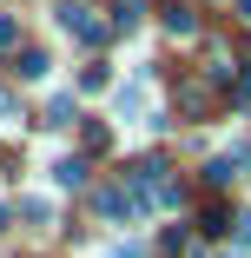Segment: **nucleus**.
Instances as JSON below:
<instances>
[{
	"instance_id": "1a4fd4ad",
	"label": "nucleus",
	"mask_w": 251,
	"mask_h": 258,
	"mask_svg": "<svg viewBox=\"0 0 251 258\" xmlns=\"http://www.w3.org/2000/svg\"><path fill=\"white\" fill-rule=\"evenodd\" d=\"M46 73H53V60H46L40 46H27V53H20V80H46Z\"/></svg>"
},
{
	"instance_id": "f257e3e1",
	"label": "nucleus",
	"mask_w": 251,
	"mask_h": 258,
	"mask_svg": "<svg viewBox=\"0 0 251 258\" xmlns=\"http://www.w3.org/2000/svg\"><path fill=\"white\" fill-rule=\"evenodd\" d=\"M60 27H66L79 46H99V40H106V27H99V20H93V7H79V0H73V7H60Z\"/></svg>"
},
{
	"instance_id": "9d476101",
	"label": "nucleus",
	"mask_w": 251,
	"mask_h": 258,
	"mask_svg": "<svg viewBox=\"0 0 251 258\" xmlns=\"http://www.w3.org/2000/svg\"><path fill=\"white\" fill-rule=\"evenodd\" d=\"M0 46H20V20L14 14H0Z\"/></svg>"
},
{
	"instance_id": "f8f14e48",
	"label": "nucleus",
	"mask_w": 251,
	"mask_h": 258,
	"mask_svg": "<svg viewBox=\"0 0 251 258\" xmlns=\"http://www.w3.org/2000/svg\"><path fill=\"white\" fill-rule=\"evenodd\" d=\"M14 113H20V106H14V93L0 86V119H14Z\"/></svg>"
},
{
	"instance_id": "0eeeda50",
	"label": "nucleus",
	"mask_w": 251,
	"mask_h": 258,
	"mask_svg": "<svg viewBox=\"0 0 251 258\" xmlns=\"http://www.w3.org/2000/svg\"><path fill=\"white\" fill-rule=\"evenodd\" d=\"M20 212L33 219V232H53V199H20Z\"/></svg>"
},
{
	"instance_id": "6e6552de",
	"label": "nucleus",
	"mask_w": 251,
	"mask_h": 258,
	"mask_svg": "<svg viewBox=\"0 0 251 258\" xmlns=\"http://www.w3.org/2000/svg\"><path fill=\"white\" fill-rule=\"evenodd\" d=\"M79 106H73V93H53V106H46V126H73Z\"/></svg>"
},
{
	"instance_id": "4468645a",
	"label": "nucleus",
	"mask_w": 251,
	"mask_h": 258,
	"mask_svg": "<svg viewBox=\"0 0 251 258\" xmlns=\"http://www.w3.org/2000/svg\"><path fill=\"white\" fill-rule=\"evenodd\" d=\"M238 20H251V0H238Z\"/></svg>"
},
{
	"instance_id": "9b49d317",
	"label": "nucleus",
	"mask_w": 251,
	"mask_h": 258,
	"mask_svg": "<svg viewBox=\"0 0 251 258\" xmlns=\"http://www.w3.org/2000/svg\"><path fill=\"white\" fill-rule=\"evenodd\" d=\"M113 258H145V245H139V238H119V245H113Z\"/></svg>"
},
{
	"instance_id": "423d86ee",
	"label": "nucleus",
	"mask_w": 251,
	"mask_h": 258,
	"mask_svg": "<svg viewBox=\"0 0 251 258\" xmlns=\"http://www.w3.org/2000/svg\"><path fill=\"white\" fill-rule=\"evenodd\" d=\"M165 33H172V40H192V33H198L192 7H165Z\"/></svg>"
},
{
	"instance_id": "ddd939ff",
	"label": "nucleus",
	"mask_w": 251,
	"mask_h": 258,
	"mask_svg": "<svg viewBox=\"0 0 251 258\" xmlns=\"http://www.w3.org/2000/svg\"><path fill=\"white\" fill-rule=\"evenodd\" d=\"M238 245H251V212H244V219H238Z\"/></svg>"
},
{
	"instance_id": "39448f33",
	"label": "nucleus",
	"mask_w": 251,
	"mask_h": 258,
	"mask_svg": "<svg viewBox=\"0 0 251 258\" xmlns=\"http://www.w3.org/2000/svg\"><path fill=\"white\" fill-rule=\"evenodd\" d=\"M238 166H244V152H231V159H212V166H205V185H231V179H238Z\"/></svg>"
},
{
	"instance_id": "20e7f679",
	"label": "nucleus",
	"mask_w": 251,
	"mask_h": 258,
	"mask_svg": "<svg viewBox=\"0 0 251 258\" xmlns=\"http://www.w3.org/2000/svg\"><path fill=\"white\" fill-rule=\"evenodd\" d=\"M139 20H145V0H113V27L119 33H139Z\"/></svg>"
},
{
	"instance_id": "7ed1b4c3",
	"label": "nucleus",
	"mask_w": 251,
	"mask_h": 258,
	"mask_svg": "<svg viewBox=\"0 0 251 258\" xmlns=\"http://www.w3.org/2000/svg\"><path fill=\"white\" fill-rule=\"evenodd\" d=\"M53 185H60V192H79V185H86V159H79V152L53 159Z\"/></svg>"
},
{
	"instance_id": "2eb2a0df",
	"label": "nucleus",
	"mask_w": 251,
	"mask_h": 258,
	"mask_svg": "<svg viewBox=\"0 0 251 258\" xmlns=\"http://www.w3.org/2000/svg\"><path fill=\"white\" fill-rule=\"evenodd\" d=\"M7 219H14V212H7V205H0V232H7Z\"/></svg>"
},
{
	"instance_id": "f03ea898",
	"label": "nucleus",
	"mask_w": 251,
	"mask_h": 258,
	"mask_svg": "<svg viewBox=\"0 0 251 258\" xmlns=\"http://www.w3.org/2000/svg\"><path fill=\"white\" fill-rule=\"evenodd\" d=\"M113 113H119V119H145V80L113 86Z\"/></svg>"
},
{
	"instance_id": "dca6fc26",
	"label": "nucleus",
	"mask_w": 251,
	"mask_h": 258,
	"mask_svg": "<svg viewBox=\"0 0 251 258\" xmlns=\"http://www.w3.org/2000/svg\"><path fill=\"white\" fill-rule=\"evenodd\" d=\"M218 258H238V251H218Z\"/></svg>"
}]
</instances>
